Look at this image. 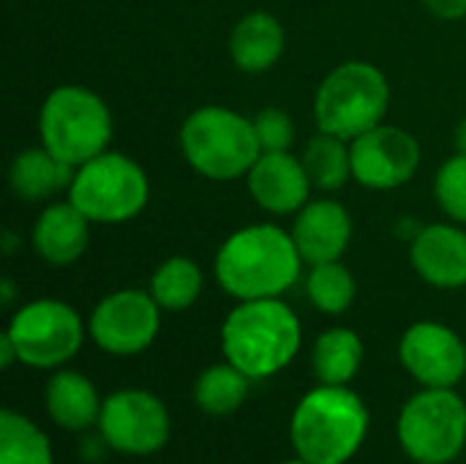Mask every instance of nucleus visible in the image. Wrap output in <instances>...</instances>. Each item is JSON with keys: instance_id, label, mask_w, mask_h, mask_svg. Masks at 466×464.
<instances>
[{"instance_id": "nucleus-20", "label": "nucleus", "mask_w": 466, "mask_h": 464, "mask_svg": "<svg viewBox=\"0 0 466 464\" xmlns=\"http://www.w3.org/2000/svg\"><path fill=\"white\" fill-rule=\"evenodd\" d=\"M44 405L49 418L68 432H85L98 424L104 399L98 397L93 380L74 369H55L44 388Z\"/></svg>"}, {"instance_id": "nucleus-26", "label": "nucleus", "mask_w": 466, "mask_h": 464, "mask_svg": "<svg viewBox=\"0 0 466 464\" xmlns=\"http://www.w3.org/2000/svg\"><path fill=\"white\" fill-rule=\"evenodd\" d=\"M306 295H309V301H311V306L317 312L339 317V314H344L355 304L358 282H355L352 271L341 260L309 265Z\"/></svg>"}, {"instance_id": "nucleus-24", "label": "nucleus", "mask_w": 466, "mask_h": 464, "mask_svg": "<svg viewBox=\"0 0 466 464\" xmlns=\"http://www.w3.org/2000/svg\"><path fill=\"white\" fill-rule=\"evenodd\" d=\"M251 383L254 380H248L238 366H232L229 361H221L199 372L194 383V402L205 416L227 418L243 407V402L248 399Z\"/></svg>"}, {"instance_id": "nucleus-17", "label": "nucleus", "mask_w": 466, "mask_h": 464, "mask_svg": "<svg viewBox=\"0 0 466 464\" xmlns=\"http://www.w3.org/2000/svg\"><path fill=\"white\" fill-rule=\"evenodd\" d=\"M90 227L93 222L66 197L46 202L33 222L30 246L35 257L52 268H68L90 246Z\"/></svg>"}, {"instance_id": "nucleus-22", "label": "nucleus", "mask_w": 466, "mask_h": 464, "mask_svg": "<svg viewBox=\"0 0 466 464\" xmlns=\"http://www.w3.org/2000/svg\"><path fill=\"white\" fill-rule=\"evenodd\" d=\"M300 159L306 164V172L314 183L317 191L322 194H333L339 189H344L352 180V153H350V142L319 131L311 134L300 150Z\"/></svg>"}, {"instance_id": "nucleus-8", "label": "nucleus", "mask_w": 466, "mask_h": 464, "mask_svg": "<svg viewBox=\"0 0 466 464\" xmlns=\"http://www.w3.org/2000/svg\"><path fill=\"white\" fill-rule=\"evenodd\" d=\"M396 432L415 464H451L466 446V402L456 388H420L404 402Z\"/></svg>"}, {"instance_id": "nucleus-27", "label": "nucleus", "mask_w": 466, "mask_h": 464, "mask_svg": "<svg viewBox=\"0 0 466 464\" xmlns=\"http://www.w3.org/2000/svg\"><path fill=\"white\" fill-rule=\"evenodd\" d=\"M434 200L445 219L466 227V153H453L442 161L434 178Z\"/></svg>"}, {"instance_id": "nucleus-34", "label": "nucleus", "mask_w": 466, "mask_h": 464, "mask_svg": "<svg viewBox=\"0 0 466 464\" xmlns=\"http://www.w3.org/2000/svg\"><path fill=\"white\" fill-rule=\"evenodd\" d=\"M281 464H309V462H303L300 457H295V459H289V462H281Z\"/></svg>"}, {"instance_id": "nucleus-25", "label": "nucleus", "mask_w": 466, "mask_h": 464, "mask_svg": "<svg viewBox=\"0 0 466 464\" xmlns=\"http://www.w3.org/2000/svg\"><path fill=\"white\" fill-rule=\"evenodd\" d=\"M0 464H55L52 443L27 416L0 413Z\"/></svg>"}, {"instance_id": "nucleus-29", "label": "nucleus", "mask_w": 466, "mask_h": 464, "mask_svg": "<svg viewBox=\"0 0 466 464\" xmlns=\"http://www.w3.org/2000/svg\"><path fill=\"white\" fill-rule=\"evenodd\" d=\"M420 3L437 19H461V16H466V0H420Z\"/></svg>"}, {"instance_id": "nucleus-13", "label": "nucleus", "mask_w": 466, "mask_h": 464, "mask_svg": "<svg viewBox=\"0 0 466 464\" xmlns=\"http://www.w3.org/2000/svg\"><path fill=\"white\" fill-rule=\"evenodd\" d=\"M399 361L423 388H456L466 377L464 339L437 320H418L401 334Z\"/></svg>"}, {"instance_id": "nucleus-5", "label": "nucleus", "mask_w": 466, "mask_h": 464, "mask_svg": "<svg viewBox=\"0 0 466 464\" xmlns=\"http://www.w3.org/2000/svg\"><path fill=\"white\" fill-rule=\"evenodd\" d=\"M112 134V109L87 85H57L41 101L38 142L74 170L109 150Z\"/></svg>"}, {"instance_id": "nucleus-6", "label": "nucleus", "mask_w": 466, "mask_h": 464, "mask_svg": "<svg viewBox=\"0 0 466 464\" xmlns=\"http://www.w3.org/2000/svg\"><path fill=\"white\" fill-rule=\"evenodd\" d=\"M390 109V82L369 60H344L330 68L314 93V120L319 131L347 142L385 123Z\"/></svg>"}, {"instance_id": "nucleus-31", "label": "nucleus", "mask_w": 466, "mask_h": 464, "mask_svg": "<svg viewBox=\"0 0 466 464\" xmlns=\"http://www.w3.org/2000/svg\"><path fill=\"white\" fill-rule=\"evenodd\" d=\"M0 304H3V309H11V304H14V298H16V290H14V282L11 279H3L0 282Z\"/></svg>"}, {"instance_id": "nucleus-32", "label": "nucleus", "mask_w": 466, "mask_h": 464, "mask_svg": "<svg viewBox=\"0 0 466 464\" xmlns=\"http://www.w3.org/2000/svg\"><path fill=\"white\" fill-rule=\"evenodd\" d=\"M453 148L456 153H466V118H461L459 126L453 129Z\"/></svg>"}, {"instance_id": "nucleus-18", "label": "nucleus", "mask_w": 466, "mask_h": 464, "mask_svg": "<svg viewBox=\"0 0 466 464\" xmlns=\"http://www.w3.org/2000/svg\"><path fill=\"white\" fill-rule=\"evenodd\" d=\"M287 49V30L270 11L243 14L229 33V60L243 74L270 71Z\"/></svg>"}, {"instance_id": "nucleus-28", "label": "nucleus", "mask_w": 466, "mask_h": 464, "mask_svg": "<svg viewBox=\"0 0 466 464\" xmlns=\"http://www.w3.org/2000/svg\"><path fill=\"white\" fill-rule=\"evenodd\" d=\"M254 131H257V139H259V148L262 150H292L295 145V120L292 115L284 109V107H262L254 118Z\"/></svg>"}, {"instance_id": "nucleus-21", "label": "nucleus", "mask_w": 466, "mask_h": 464, "mask_svg": "<svg viewBox=\"0 0 466 464\" xmlns=\"http://www.w3.org/2000/svg\"><path fill=\"white\" fill-rule=\"evenodd\" d=\"M363 358V339L344 325L322 331L311 347V369L322 386H350L358 377Z\"/></svg>"}, {"instance_id": "nucleus-23", "label": "nucleus", "mask_w": 466, "mask_h": 464, "mask_svg": "<svg viewBox=\"0 0 466 464\" xmlns=\"http://www.w3.org/2000/svg\"><path fill=\"white\" fill-rule=\"evenodd\" d=\"M205 287V273L202 268L186 257V254H172L158 263V268L150 276V295L164 312H186L191 309Z\"/></svg>"}, {"instance_id": "nucleus-33", "label": "nucleus", "mask_w": 466, "mask_h": 464, "mask_svg": "<svg viewBox=\"0 0 466 464\" xmlns=\"http://www.w3.org/2000/svg\"><path fill=\"white\" fill-rule=\"evenodd\" d=\"M14 243H16L14 232H5V235H3V254H11V252H14Z\"/></svg>"}, {"instance_id": "nucleus-7", "label": "nucleus", "mask_w": 466, "mask_h": 464, "mask_svg": "<svg viewBox=\"0 0 466 464\" xmlns=\"http://www.w3.org/2000/svg\"><path fill=\"white\" fill-rule=\"evenodd\" d=\"M93 224H128L150 202V178L145 167L120 153L104 150L74 170V180L66 194Z\"/></svg>"}, {"instance_id": "nucleus-1", "label": "nucleus", "mask_w": 466, "mask_h": 464, "mask_svg": "<svg viewBox=\"0 0 466 464\" xmlns=\"http://www.w3.org/2000/svg\"><path fill=\"white\" fill-rule=\"evenodd\" d=\"M303 265L292 232L262 222L224 238L213 260V276L229 298L259 301L289 293L300 282Z\"/></svg>"}, {"instance_id": "nucleus-9", "label": "nucleus", "mask_w": 466, "mask_h": 464, "mask_svg": "<svg viewBox=\"0 0 466 464\" xmlns=\"http://www.w3.org/2000/svg\"><path fill=\"white\" fill-rule=\"evenodd\" d=\"M5 334L16 347L19 364L55 372L82 350L87 328L71 304L60 298H35L11 314Z\"/></svg>"}, {"instance_id": "nucleus-4", "label": "nucleus", "mask_w": 466, "mask_h": 464, "mask_svg": "<svg viewBox=\"0 0 466 464\" xmlns=\"http://www.w3.org/2000/svg\"><path fill=\"white\" fill-rule=\"evenodd\" d=\"M180 153L205 180L232 183L248 175L262 148L251 118L224 104H205L180 123Z\"/></svg>"}, {"instance_id": "nucleus-10", "label": "nucleus", "mask_w": 466, "mask_h": 464, "mask_svg": "<svg viewBox=\"0 0 466 464\" xmlns=\"http://www.w3.org/2000/svg\"><path fill=\"white\" fill-rule=\"evenodd\" d=\"M98 435L115 454L123 457H153L172 435L167 405L142 388H123L104 399L98 416Z\"/></svg>"}, {"instance_id": "nucleus-2", "label": "nucleus", "mask_w": 466, "mask_h": 464, "mask_svg": "<svg viewBox=\"0 0 466 464\" xmlns=\"http://www.w3.org/2000/svg\"><path fill=\"white\" fill-rule=\"evenodd\" d=\"M303 325L284 298L238 301L221 325L224 361L248 380H270L300 353Z\"/></svg>"}, {"instance_id": "nucleus-15", "label": "nucleus", "mask_w": 466, "mask_h": 464, "mask_svg": "<svg viewBox=\"0 0 466 464\" xmlns=\"http://www.w3.org/2000/svg\"><path fill=\"white\" fill-rule=\"evenodd\" d=\"M412 271L437 290L466 287V227L456 222H434L418 227L410 238Z\"/></svg>"}, {"instance_id": "nucleus-30", "label": "nucleus", "mask_w": 466, "mask_h": 464, "mask_svg": "<svg viewBox=\"0 0 466 464\" xmlns=\"http://www.w3.org/2000/svg\"><path fill=\"white\" fill-rule=\"evenodd\" d=\"M14 364H19V356H16L14 342H11L8 334L3 331V334H0V366H3V369H11Z\"/></svg>"}, {"instance_id": "nucleus-3", "label": "nucleus", "mask_w": 466, "mask_h": 464, "mask_svg": "<svg viewBox=\"0 0 466 464\" xmlns=\"http://www.w3.org/2000/svg\"><path fill=\"white\" fill-rule=\"evenodd\" d=\"M371 413L350 386H317L289 418L295 457L309 464H347L366 443Z\"/></svg>"}, {"instance_id": "nucleus-11", "label": "nucleus", "mask_w": 466, "mask_h": 464, "mask_svg": "<svg viewBox=\"0 0 466 464\" xmlns=\"http://www.w3.org/2000/svg\"><path fill=\"white\" fill-rule=\"evenodd\" d=\"M161 306L150 290L123 287L104 295L87 320L93 345L109 356L128 358L145 353L161 331Z\"/></svg>"}, {"instance_id": "nucleus-14", "label": "nucleus", "mask_w": 466, "mask_h": 464, "mask_svg": "<svg viewBox=\"0 0 466 464\" xmlns=\"http://www.w3.org/2000/svg\"><path fill=\"white\" fill-rule=\"evenodd\" d=\"M243 180L254 205L270 216H295L314 191L303 159L292 150H262Z\"/></svg>"}, {"instance_id": "nucleus-16", "label": "nucleus", "mask_w": 466, "mask_h": 464, "mask_svg": "<svg viewBox=\"0 0 466 464\" xmlns=\"http://www.w3.org/2000/svg\"><path fill=\"white\" fill-rule=\"evenodd\" d=\"M306 265L341 260L352 243V213L333 197H311L289 227Z\"/></svg>"}, {"instance_id": "nucleus-12", "label": "nucleus", "mask_w": 466, "mask_h": 464, "mask_svg": "<svg viewBox=\"0 0 466 464\" xmlns=\"http://www.w3.org/2000/svg\"><path fill=\"white\" fill-rule=\"evenodd\" d=\"M352 180L369 191H393L407 186L420 170L423 150L415 134L401 126L380 123L350 142Z\"/></svg>"}, {"instance_id": "nucleus-19", "label": "nucleus", "mask_w": 466, "mask_h": 464, "mask_svg": "<svg viewBox=\"0 0 466 464\" xmlns=\"http://www.w3.org/2000/svg\"><path fill=\"white\" fill-rule=\"evenodd\" d=\"M74 180V167L52 156L41 142L19 150L8 164V189L16 200L46 202L60 194H68Z\"/></svg>"}]
</instances>
